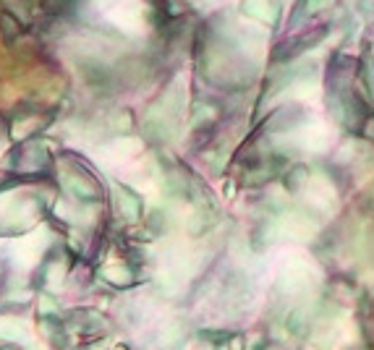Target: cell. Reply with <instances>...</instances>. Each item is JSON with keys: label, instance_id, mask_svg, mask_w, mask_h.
<instances>
[{"label": "cell", "instance_id": "cell-1", "mask_svg": "<svg viewBox=\"0 0 374 350\" xmlns=\"http://www.w3.org/2000/svg\"><path fill=\"white\" fill-rule=\"evenodd\" d=\"M325 34H327V26H317V29H309V32L299 34V37H291V40H285L283 45H277L272 58H275V60H291V58L301 55L304 50L314 48L317 42L325 40Z\"/></svg>", "mask_w": 374, "mask_h": 350}, {"label": "cell", "instance_id": "cell-2", "mask_svg": "<svg viewBox=\"0 0 374 350\" xmlns=\"http://www.w3.org/2000/svg\"><path fill=\"white\" fill-rule=\"evenodd\" d=\"M115 207H118V214H121L123 220H137L139 214H141V199H139L137 194H131V191H126V188H121L118 191V196H115Z\"/></svg>", "mask_w": 374, "mask_h": 350}, {"label": "cell", "instance_id": "cell-3", "mask_svg": "<svg viewBox=\"0 0 374 350\" xmlns=\"http://www.w3.org/2000/svg\"><path fill=\"white\" fill-rule=\"evenodd\" d=\"M325 3H330V0H299L296 3V11H293V18H291V24L296 26V24H301L304 18L309 16L311 11H319Z\"/></svg>", "mask_w": 374, "mask_h": 350}, {"label": "cell", "instance_id": "cell-4", "mask_svg": "<svg viewBox=\"0 0 374 350\" xmlns=\"http://www.w3.org/2000/svg\"><path fill=\"white\" fill-rule=\"evenodd\" d=\"M358 68H361V82H364L366 92L374 97V55L366 50L364 55H361V63H358Z\"/></svg>", "mask_w": 374, "mask_h": 350}, {"label": "cell", "instance_id": "cell-5", "mask_svg": "<svg viewBox=\"0 0 374 350\" xmlns=\"http://www.w3.org/2000/svg\"><path fill=\"white\" fill-rule=\"evenodd\" d=\"M0 29H3V37H6V42H9V45H14V42H16V37L21 34V24H18L16 18L11 16V13H6V11L0 13Z\"/></svg>", "mask_w": 374, "mask_h": 350}]
</instances>
